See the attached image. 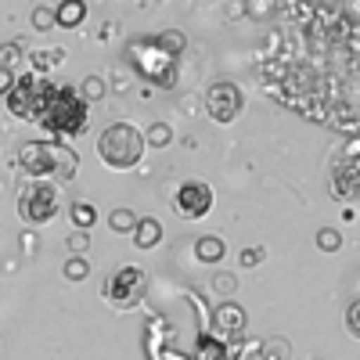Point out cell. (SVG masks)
<instances>
[{
    "label": "cell",
    "instance_id": "6da1fadb",
    "mask_svg": "<svg viewBox=\"0 0 360 360\" xmlns=\"http://www.w3.org/2000/svg\"><path fill=\"white\" fill-rule=\"evenodd\" d=\"M86 119H90V105L76 94V86L54 83V90L47 94V101L37 115V123L47 130V141L69 144L72 137H79L86 130Z\"/></svg>",
    "mask_w": 360,
    "mask_h": 360
},
{
    "label": "cell",
    "instance_id": "7a4b0ae2",
    "mask_svg": "<svg viewBox=\"0 0 360 360\" xmlns=\"http://www.w3.org/2000/svg\"><path fill=\"white\" fill-rule=\"evenodd\" d=\"M144 155V134L130 123H112L98 137V159L112 169H134Z\"/></svg>",
    "mask_w": 360,
    "mask_h": 360
},
{
    "label": "cell",
    "instance_id": "3957f363",
    "mask_svg": "<svg viewBox=\"0 0 360 360\" xmlns=\"http://www.w3.org/2000/svg\"><path fill=\"white\" fill-rule=\"evenodd\" d=\"M127 58H130V65L148 79V83H159V86H169L173 76H176V58L169 51L159 47L155 37H141L127 47Z\"/></svg>",
    "mask_w": 360,
    "mask_h": 360
},
{
    "label": "cell",
    "instance_id": "277c9868",
    "mask_svg": "<svg viewBox=\"0 0 360 360\" xmlns=\"http://www.w3.org/2000/svg\"><path fill=\"white\" fill-rule=\"evenodd\" d=\"M54 90L51 76H37V72H22L15 76V86H11V94L4 98L8 112L15 119H25V123H37V115L47 101V94Z\"/></svg>",
    "mask_w": 360,
    "mask_h": 360
},
{
    "label": "cell",
    "instance_id": "5b68a950",
    "mask_svg": "<svg viewBox=\"0 0 360 360\" xmlns=\"http://www.w3.org/2000/svg\"><path fill=\"white\" fill-rule=\"evenodd\" d=\"M18 213L33 227L51 224L58 213H62V191H58V184H51V180H29V184L18 191Z\"/></svg>",
    "mask_w": 360,
    "mask_h": 360
},
{
    "label": "cell",
    "instance_id": "8992f818",
    "mask_svg": "<svg viewBox=\"0 0 360 360\" xmlns=\"http://www.w3.org/2000/svg\"><path fill=\"white\" fill-rule=\"evenodd\" d=\"M144 292H148V278H144V270L134 266V263L115 266L108 274V281H105V299L115 310H134L144 299Z\"/></svg>",
    "mask_w": 360,
    "mask_h": 360
},
{
    "label": "cell",
    "instance_id": "52a82bcc",
    "mask_svg": "<svg viewBox=\"0 0 360 360\" xmlns=\"http://www.w3.org/2000/svg\"><path fill=\"white\" fill-rule=\"evenodd\" d=\"M242 108H245V94H242V86H238L234 79L209 83V90H205V115L213 119V123H234V119L242 115Z\"/></svg>",
    "mask_w": 360,
    "mask_h": 360
},
{
    "label": "cell",
    "instance_id": "ba28073f",
    "mask_svg": "<svg viewBox=\"0 0 360 360\" xmlns=\"http://www.w3.org/2000/svg\"><path fill=\"white\" fill-rule=\"evenodd\" d=\"M213 202H217V195H213V188H209L205 180H184V184L176 188V195H173V209H176L180 220H202V217H209Z\"/></svg>",
    "mask_w": 360,
    "mask_h": 360
},
{
    "label": "cell",
    "instance_id": "9c48e42d",
    "mask_svg": "<svg viewBox=\"0 0 360 360\" xmlns=\"http://www.w3.org/2000/svg\"><path fill=\"white\" fill-rule=\"evenodd\" d=\"M15 159L33 180H51L54 176V144L51 141H22Z\"/></svg>",
    "mask_w": 360,
    "mask_h": 360
},
{
    "label": "cell",
    "instance_id": "30bf717a",
    "mask_svg": "<svg viewBox=\"0 0 360 360\" xmlns=\"http://www.w3.org/2000/svg\"><path fill=\"white\" fill-rule=\"evenodd\" d=\"M360 188V173H356V137L346 141V155L339 159L335 173H332V195H339L342 202H353Z\"/></svg>",
    "mask_w": 360,
    "mask_h": 360
},
{
    "label": "cell",
    "instance_id": "8fae6325",
    "mask_svg": "<svg viewBox=\"0 0 360 360\" xmlns=\"http://www.w3.org/2000/svg\"><path fill=\"white\" fill-rule=\"evenodd\" d=\"M245 324H249V317H245V310H242V307H234V303L217 307V332H220L224 339L242 335V332H245Z\"/></svg>",
    "mask_w": 360,
    "mask_h": 360
},
{
    "label": "cell",
    "instance_id": "7c38bea8",
    "mask_svg": "<svg viewBox=\"0 0 360 360\" xmlns=\"http://www.w3.org/2000/svg\"><path fill=\"white\" fill-rule=\"evenodd\" d=\"M54 22H58V29H79L86 22V4L83 0H62L54 8Z\"/></svg>",
    "mask_w": 360,
    "mask_h": 360
},
{
    "label": "cell",
    "instance_id": "4fadbf2b",
    "mask_svg": "<svg viewBox=\"0 0 360 360\" xmlns=\"http://www.w3.org/2000/svg\"><path fill=\"white\" fill-rule=\"evenodd\" d=\"M162 242V224L155 217H141L134 227V245L137 249H155Z\"/></svg>",
    "mask_w": 360,
    "mask_h": 360
},
{
    "label": "cell",
    "instance_id": "5bb4252c",
    "mask_svg": "<svg viewBox=\"0 0 360 360\" xmlns=\"http://www.w3.org/2000/svg\"><path fill=\"white\" fill-rule=\"evenodd\" d=\"M54 144V141H51ZM79 173V155H76V148L69 144H54V176H62V180H72Z\"/></svg>",
    "mask_w": 360,
    "mask_h": 360
},
{
    "label": "cell",
    "instance_id": "9a60e30c",
    "mask_svg": "<svg viewBox=\"0 0 360 360\" xmlns=\"http://www.w3.org/2000/svg\"><path fill=\"white\" fill-rule=\"evenodd\" d=\"M224 256H227V245H224V238H217V234H202L195 242V259L198 263H220Z\"/></svg>",
    "mask_w": 360,
    "mask_h": 360
},
{
    "label": "cell",
    "instance_id": "2e32d148",
    "mask_svg": "<svg viewBox=\"0 0 360 360\" xmlns=\"http://www.w3.org/2000/svg\"><path fill=\"white\" fill-rule=\"evenodd\" d=\"M69 220H72V227H76V231H90V227L98 224V209L90 205V202H72Z\"/></svg>",
    "mask_w": 360,
    "mask_h": 360
},
{
    "label": "cell",
    "instance_id": "e0dca14e",
    "mask_svg": "<svg viewBox=\"0 0 360 360\" xmlns=\"http://www.w3.org/2000/svg\"><path fill=\"white\" fill-rule=\"evenodd\" d=\"M137 213H134V209H123V205H119V209H112V213H108V227L115 231V234H134V227H137Z\"/></svg>",
    "mask_w": 360,
    "mask_h": 360
},
{
    "label": "cell",
    "instance_id": "ac0fdd59",
    "mask_svg": "<svg viewBox=\"0 0 360 360\" xmlns=\"http://www.w3.org/2000/svg\"><path fill=\"white\" fill-rule=\"evenodd\" d=\"M76 94H79L86 105H94V101H101V98L108 94V83H105L101 76H86V79L76 86Z\"/></svg>",
    "mask_w": 360,
    "mask_h": 360
},
{
    "label": "cell",
    "instance_id": "d6986e66",
    "mask_svg": "<svg viewBox=\"0 0 360 360\" xmlns=\"http://www.w3.org/2000/svg\"><path fill=\"white\" fill-rule=\"evenodd\" d=\"M62 62H65V54L58 51V47H54V51H37V54H33V72H37V76H47L51 69H58Z\"/></svg>",
    "mask_w": 360,
    "mask_h": 360
},
{
    "label": "cell",
    "instance_id": "ffe728a7",
    "mask_svg": "<svg viewBox=\"0 0 360 360\" xmlns=\"http://www.w3.org/2000/svg\"><path fill=\"white\" fill-rule=\"evenodd\" d=\"M169 141H173L169 123H152V127H148V134H144V148H166Z\"/></svg>",
    "mask_w": 360,
    "mask_h": 360
},
{
    "label": "cell",
    "instance_id": "44dd1931",
    "mask_svg": "<svg viewBox=\"0 0 360 360\" xmlns=\"http://www.w3.org/2000/svg\"><path fill=\"white\" fill-rule=\"evenodd\" d=\"M62 274H65L69 281H86V278H90V263H86L83 256H69L65 266H62Z\"/></svg>",
    "mask_w": 360,
    "mask_h": 360
},
{
    "label": "cell",
    "instance_id": "7402d4cb",
    "mask_svg": "<svg viewBox=\"0 0 360 360\" xmlns=\"http://www.w3.org/2000/svg\"><path fill=\"white\" fill-rule=\"evenodd\" d=\"M317 249L321 252H339L342 249V234L335 227H321L317 231Z\"/></svg>",
    "mask_w": 360,
    "mask_h": 360
},
{
    "label": "cell",
    "instance_id": "603a6c76",
    "mask_svg": "<svg viewBox=\"0 0 360 360\" xmlns=\"http://www.w3.org/2000/svg\"><path fill=\"white\" fill-rule=\"evenodd\" d=\"M22 54H25V47L15 40V44H0V69H8V72H15L11 65H18L22 62Z\"/></svg>",
    "mask_w": 360,
    "mask_h": 360
},
{
    "label": "cell",
    "instance_id": "cb8c5ba5",
    "mask_svg": "<svg viewBox=\"0 0 360 360\" xmlns=\"http://www.w3.org/2000/svg\"><path fill=\"white\" fill-rule=\"evenodd\" d=\"M155 40H159V47H162V51H169L173 58H176L180 51H184V47H188V40H184V37H180V33H176V29H166V33H159Z\"/></svg>",
    "mask_w": 360,
    "mask_h": 360
},
{
    "label": "cell",
    "instance_id": "d4e9b609",
    "mask_svg": "<svg viewBox=\"0 0 360 360\" xmlns=\"http://www.w3.org/2000/svg\"><path fill=\"white\" fill-rule=\"evenodd\" d=\"M33 29H37V33H51V29H58L54 8H33Z\"/></svg>",
    "mask_w": 360,
    "mask_h": 360
},
{
    "label": "cell",
    "instance_id": "484cf974",
    "mask_svg": "<svg viewBox=\"0 0 360 360\" xmlns=\"http://www.w3.org/2000/svg\"><path fill=\"white\" fill-rule=\"evenodd\" d=\"M65 245H69L72 256H83V252L90 249V234H86V231H72V234L65 238Z\"/></svg>",
    "mask_w": 360,
    "mask_h": 360
},
{
    "label": "cell",
    "instance_id": "4316f807",
    "mask_svg": "<svg viewBox=\"0 0 360 360\" xmlns=\"http://www.w3.org/2000/svg\"><path fill=\"white\" fill-rule=\"evenodd\" d=\"M346 328H349L353 339L360 335V303H349V310H346Z\"/></svg>",
    "mask_w": 360,
    "mask_h": 360
},
{
    "label": "cell",
    "instance_id": "83f0119b",
    "mask_svg": "<svg viewBox=\"0 0 360 360\" xmlns=\"http://www.w3.org/2000/svg\"><path fill=\"white\" fill-rule=\"evenodd\" d=\"M11 86H15V72L0 69V98H8V94H11Z\"/></svg>",
    "mask_w": 360,
    "mask_h": 360
},
{
    "label": "cell",
    "instance_id": "f1b7e54d",
    "mask_svg": "<svg viewBox=\"0 0 360 360\" xmlns=\"http://www.w3.org/2000/svg\"><path fill=\"white\" fill-rule=\"evenodd\" d=\"M263 259V249H242V266H256Z\"/></svg>",
    "mask_w": 360,
    "mask_h": 360
}]
</instances>
